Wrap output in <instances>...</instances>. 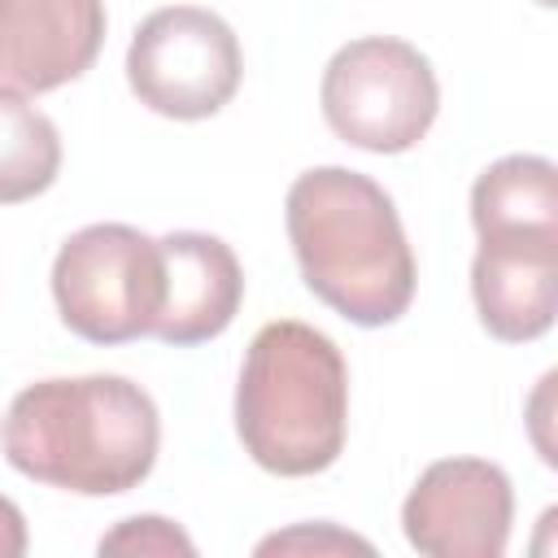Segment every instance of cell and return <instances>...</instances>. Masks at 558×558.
Listing matches in <instances>:
<instances>
[{
    "instance_id": "9a60e30c",
    "label": "cell",
    "mask_w": 558,
    "mask_h": 558,
    "mask_svg": "<svg viewBox=\"0 0 558 558\" xmlns=\"http://www.w3.org/2000/svg\"><path fill=\"white\" fill-rule=\"evenodd\" d=\"M26 519L22 510L0 493V558H22L26 554Z\"/></svg>"
},
{
    "instance_id": "ba28073f",
    "label": "cell",
    "mask_w": 558,
    "mask_h": 558,
    "mask_svg": "<svg viewBox=\"0 0 558 558\" xmlns=\"http://www.w3.org/2000/svg\"><path fill=\"white\" fill-rule=\"evenodd\" d=\"M105 26V0H0V96L26 100L83 78Z\"/></svg>"
},
{
    "instance_id": "5b68a950",
    "label": "cell",
    "mask_w": 558,
    "mask_h": 558,
    "mask_svg": "<svg viewBox=\"0 0 558 558\" xmlns=\"http://www.w3.org/2000/svg\"><path fill=\"white\" fill-rule=\"evenodd\" d=\"M323 118L327 126L366 153H405L414 148L440 109V83L432 61L397 39V35H366L344 48L323 70Z\"/></svg>"
},
{
    "instance_id": "277c9868",
    "label": "cell",
    "mask_w": 558,
    "mask_h": 558,
    "mask_svg": "<svg viewBox=\"0 0 558 558\" xmlns=\"http://www.w3.org/2000/svg\"><path fill=\"white\" fill-rule=\"evenodd\" d=\"M52 301L78 340L126 344L153 336L166 301L161 244L126 222L74 231L52 262Z\"/></svg>"
},
{
    "instance_id": "52a82bcc",
    "label": "cell",
    "mask_w": 558,
    "mask_h": 558,
    "mask_svg": "<svg viewBox=\"0 0 558 558\" xmlns=\"http://www.w3.org/2000/svg\"><path fill=\"white\" fill-rule=\"evenodd\" d=\"M510 523L514 488L488 458L432 462L401 506L405 541L432 558H501Z\"/></svg>"
},
{
    "instance_id": "30bf717a",
    "label": "cell",
    "mask_w": 558,
    "mask_h": 558,
    "mask_svg": "<svg viewBox=\"0 0 558 558\" xmlns=\"http://www.w3.org/2000/svg\"><path fill=\"white\" fill-rule=\"evenodd\" d=\"M157 244L166 270V301L153 336L174 349L222 336L244 301V270L231 244L209 231H170Z\"/></svg>"
},
{
    "instance_id": "7c38bea8",
    "label": "cell",
    "mask_w": 558,
    "mask_h": 558,
    "mask_svg": "<svg viewBox=\"0 0 558 558\" xmlns=\"http://www.w3.org/2000/svg\"><path fill=\"white\" fill-rule=\"evenodd\" d=\"M61 135L48 113L0 96V205L31 201L57 183Z\"/></svg>"
},
{
    "instance_id": "6da1fadb",
    "label": "cell",
    "mask_w": 558,
    "mask_h": 558,
    "mask_svg": "<svg viewBox=\"0 0 558 558\" xmlns=\"http://www.w3.org/2000/svg\"><path fill=\"white\" fill-rule=\"evenodd\" d=\"M157 405L126 375L39 379L13 397L0 427L13 471L78 497L140 488L157 462Z\"/></svg>"
},
{
    "instance_id": "8992f818",
    "label": "cell",
    "mask_w": 558,
    "mask_h": 558,
    "mask_svg": "<svg viewBox=\"0 0 558 558\" xmlns=\"http://www.w3.org/2000/svg\"><path fill=\"white\" fill-rule=\"evenodd\" d=\"M244 57L235 31L201 4H166L148 13L126 48V83L161 118H214L240 87Z\"/></svg>"
},
{
    "instance_id": "2e32d148",
    "label": "cell",
    "mask_w": 558,
    "mask_h": 558,
    "mask_svg": "<svg viewBox=\"0 0 558 558\" xmlns=\"http://www.w3.org/2000/svg\"><path fill=\"white\" fill-rule=\"evenodd\" d=\"M536 4H545V9H549V4H554V0H536Z\"/></svg>"
},
{
    "instance_id": "3957f363",
    "label": "cell",
    "mask_w": 558,
    "mask_h": 558,
    "mask_svg": "<svg viewBox=\"0 0 558 558\" xmlns=\"http://www.w3.org/2000/svg\"><path fill=\"white\" fill-rule=\"evenodd\" d=\"M235 432L270 475L327 471L349 432V366L331 336L310 323H266L240 366Z\"/></svg>"
},
{
    "instance_id": "8fae6325",
    "label": "cell",
    "mask_w": 558,
    "mask_h": 558,
    "mask_svg": "<svg viewBox=\"0 0 558 558\" xmlns=\"http://www.w3.org/2000/svg\"><path fill=\"white\" fill-rule=\"evenodd\" d=\"M475 235L558 231V170L549 157L510 153L493 161L471 187Z\"/></svg>"
},
{
    "instance_id": "7a4b0ae2",
    "label": "cell",
    "mask_w": 558,
    "mask_h": 558,
    "mask_svg": "<svg viewBox=\"0 0 558 558\" xmlns=\"http://www.w3.org/2000/svg\"><path fill=\"white\" fill-rule=\"evenodd\" d=\"M288 240L305 288L357 327H388L414 301V253L392 196L362 170L314 166L292 179Z\"/></svg>"
},
{
    "instance_id": "4fadbf2b",
    "label": "cell",
    "mask_w": 558,
    "mask_h": 558,
    "mask_svg": "<svg viewBox=\"0 0 558 558\" xmlns=\"http://www.w3.org/2000/svg\"><path fill=\"white\" fill-rule=\"evenodd\" d=\"M100 554H196L192 536L161 514L122 519L109 536H100Z\"/></svg>"
},
{
    "instance_id": "5bb4252c",
    "label": "cell",
    "mask_w": 558,
    "mask_h": 558,
    "mask_svg": "<svg viewBox=\"0 0 558 558\" xmlns=\"http://www.w3.org/2000/svg\"><path fill=\"white\" fill-rule=\"evenodd\" d=\"M305 549H314V554H336V549H362V554H371V541H362L353 532H340L331 523H318V527L305 523V527H292V532H275V536H266L257 545V554H305Z\"/></svg>"
},
{
    "instance_id": "9c48e42d",
    "label": "cell",
    "mask_w": 558,
    "mask_h": 558,
    "mask_svg": "<svg viewBox=\"0 0 558 558\" xmlns=\"http://www.w3.org/2000/svg\"><path fill=\"white\" fill-rule=\"evenodd\" d=\"M471 296L488 336L506 344L545 336L558 310V231L480 235Z\"/></svg>"
}]
</instances>
